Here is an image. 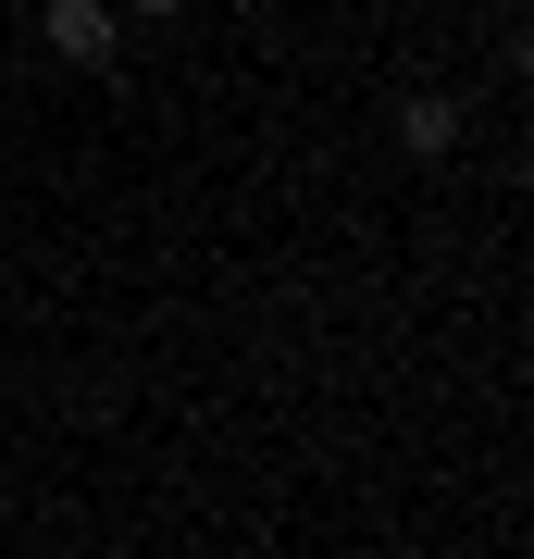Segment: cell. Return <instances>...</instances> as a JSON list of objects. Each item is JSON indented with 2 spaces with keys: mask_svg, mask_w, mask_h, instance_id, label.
Returning <instances> with one entry per match:
<instances>
[{
  "mask_svg": "<svg viewBox=\"0 0 534 559\" xmlns=\"http://www.w3.org/2000/svg\"><path fill=\"white\" fill-rule=\"evenodd\" d=\"M124 13H150V25H175V13H187V0H124Z\"/></svg>",
  "mask_w": 534,
  "mask_h": 559,
  "instance_id": "cell-3",
  "label": "cell"
},
{
  "mask_svg": "<svg viewBox=\"0 0 534 559\" xmlns=\"http://www.w3.org/2000/svg\"><path fill=\"white\" fill-rule=\"evenodd\" d=\"M38 38L75 62V75H112V0H50V13H38Z\"/></svg>",
  "mask_w": 534,
  "mask_h": 559,
  "instance_id": "cell-1",
  "label": "cell"
},
{
  "mask_svg": "<svg viewBox=\"0 0 534 559\" xmlns=\"http://www.w3.org/2000/svg\"><path fill=\"white\" fill-rule=\"evenodd\" d=\"M397 138H411V162H448V150H460V100H436V87H423V100L397 112Z\"/></svg>",
  "mask_w": 534,
  "mask_h": 559,
  "instance_id": "cell-2",
  "label": "cell"
}]
</instances>
